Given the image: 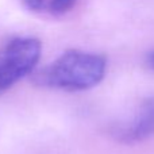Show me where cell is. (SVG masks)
Returning a JSON list of instances; mask_svg holds the SVG:
<instances>
[{"mask_svg":"<svg viewBox=\"0 0 154 154\" xmlns=\"http://www.w3.org/2000/svg\"><path fill=\"white\" fill-rule=\"evenodd\" d=\"M116 138L125 143H137L154 135V97L142 101L135 115L118 127Z\"/></svg>","mask_w":154,"mask_h":154,"instance_id":"cell-3","label":"cell"},{"mask_svg":"<svg viewBox=\"0 0 154 154\" xmlns=\"http://www.w3.org/2000/svg\"><path fill=\"white\" fill-rule=\"evenodd\" d=\"M79 0H49L48 2V11L54 16H62L68 14Z\"/></svg>","mask_w":154,"mask_h":154,"instance_id":"cell-4","label":"cell"},{"mask_svg":"<svg viewBox=\"0 0 154 154\" xmlns=\"http://www.w3.org/2000/svg\"><path fill=\"white\" fill-rule=\"evenodd\" d=\"M42 51L32 37L14 38L0 49V95L34 70Z\"/></svg>","mask_w":154,"mask_h":154,"instance_id":"cell-2","label":"cell"},{"mask_svg":"<svg viewBox=\"0 0 154 154\" xmlns=\"http://www.w3.org/2000/svg\"><path fill=\"white\" fill-rule=\"evenodd\" d=\"M24 7L32 12H41L46 8L49 0H22Z\"/></svg>","mask_w":154,"mask_h":154,"instance_id":"cell-5","label":"cell"},{"mask_svg":"<svg viewBox=\"0 0 154 154\" xmlns=\"http://www.w3.org/2000/svg\"><path fill=\"white\" fill-rule=\"evenodd\" d=\"M147 64H149V66L154 70V51H152V53L149 54V57H147Z\"/></svg>","mask_w":154,"mask_h":154,"instance_id":"cell-6","label":"cell"},{"mask_svg":"<svg viewBox=\"0 0 154 154\" xmlns=\"http://www.w3.org/2000/svg\"><path fill=\"white\" fill-rule=\"evenodd\" d=\"M107 60L101 54L81 50H68L34 76L39 87L65 91L93 88L104 79Z\"/></svg>","mask_w":154,"mask_h":154,"instance_id":"cell-1","label":"cell"}]
</instances>
